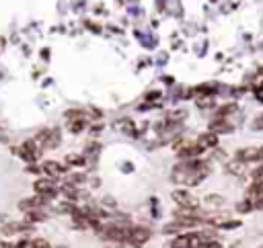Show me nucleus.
Segmentation results:
<instances>
[{"instance_id": "nucleus-15", "label": "nucleus", "mask_w": 263, "mask_h": 248, "mask_svg": "<svg viewBox=\"0 0 263 248\" xmlns=\"http://www.w3.org/2000/svg\"><path fill=\"white\" fill-rule=\"evenodd\" d=\"M27 248H51V244L45 238H35V240H29Z\"/></svg>"}, {"instance_id": "nucleus-6", "label": "nucleus", "mask_w": 263, "mask_h": 248, "mask_svg": "<svg viewBox=\"0 0 263 248\" xmlns=\"http://www.w3.org/2000/svg\"><path fill=\"white\" fill-rule=\"evenodd\" d=\"M18 156H21L25 162L33 164V162H37V158L41 156V150H39V146H37L33 139H27L25 143H21V148H18Z\"/></svg>"}, {"instance_id": "nucleus-13", "label": "nucleus", "mask_w": 263, "mask_h": 248, "mask_svg": "<svg viewBox=\"0 0 263 248\" xmlns=\"http://www.w3.org/2000/svg\"><path fill=\"white\" fill-rule=\"evenodd\" d=\"M86 160H84V156L82 154H68L66 156V164H70V166H82Z\"/></svg>"}, {"instance_id": "nucleus-19", "label": "nucleus", "mask_w": 263, "mask_h": 248, "mask_svg": "<svg viewBox=\"0 0 263 248\" xmlns=\"http://www.w3.org/2000/svg\"><path fill=\"white\" fill-rule=\"evenodd\" d=\"M253 92H255V98H257L259 102H263V82H261V84H257Z\"/></svg>"}, {"instance_id": "nucleus-3", "label": "nucleus", "mask_w": 263, "mask_h": 248, "mask_svg": "<svg viewBox=\"0 0 263 248\" xmlns=\"http://www.w3.org/2000/svg\"><path fill=\"white\" fill-rule=\"evenodd\" d=\"M201 244H203L201 234H195V232L179 234V236L173 240V248H201Z\"/></svg>"}, {"instance_id": "nucleus-16", "label": "nucleus", "mask_w": 263, "mask_h": 248, "mask_svg": "<svg viewBox=\"0 0 263 248\" xmlns=\"http://www.w3.org/2000/svg\"><path fill=\"white\" fill-rule=\"evenodd\" d=\"M205 203H208L210 207H220V205H224V199H222L220 195H208V197H205Z\"/></svg>"}, {"instance_id": "nucleus-20", "label": "nucleus", "mask_w": 263, "mask_h": 248, "mask_svg": "<svg viewBox=\"0 0 263 248\" xmlns=\"http://www.w3.org/2000/svg\"><path fill=\"white\" fill-rule=\"evenodd\" d=\"M253 129H263V115H259V117L253 121Z\"/></svg>"}, {"instance_id": "nucleus-17", "label": "nucleus", "mask_w": 263, "mask_h": 248, "mask_svg": "<svg viewBox=\"0 0 263 248\" xmlns=\"http://www.w3.org/2000/svg\"><path fill=\"white\" fill-rule=\"evenodd\" d=\"M253 180H255V182H263V164H259V166L253 170Z\"/></svg>"}, {"instance_id": "nucleus-2", "label": "nucleus", "mask_w": 263, "mask_h": 248, "mask_svg": "<svg viewBox=\"0 0 263 248\" xmlns=\"http://www.w3.org/2000/svg\"><path fill=\"white\" fill-rule=\"evenodd\" d=\"M150 240V230L144 228V225H134V228H127V236H125V242L134 248H142L146 242Z\"/></svg>"}, {"instance_id": "nucleus-9", "label": "nucleus", "mask_w": 263, "mask_h": 248, "mask_svg": "<svg viewBox=\"0 0 263 248\" xmlns=\"http://www.w3.org/2000/svg\"><path fill=\"white\" fill-rule=\"evenodd\" d=\"M210 129H212V133H226V131H232V125L224 117H216L210 123Z\"/></svg>"}, {"instance_id": "nucleus-1", "label": "nucleus", "mask_w": 263, "mask_h": 248, "mask_svg": "<svg viewBox=\"0 0 263 248\" xmlns=\"http://www.w3.org/2000/svg\"><path fill=\"white\" fill-rule=\"evenodd\" d=\"M33 141L39 146V150H53V148H58V146H60L62 135H60V129L47 127V129H41V131L35 135V139H33Z\"/></svg>"}, {"instance_id": "nucleus-8", "label": "nucleus", "mask_w": 263, "mask_h": 248, "mask_svg": "<svg viewBox=\"0 0 263 248\" xmlns=\"http://www.w3.org/2000/svg\"><path fill=\"white\" fill-rule=\"evenodd\" d=\"M236 160L242 162V164L255 162V160H259V150L257 148H242V150L236 152Z\"/></svg>"}, {"instance_id": "nucleus-7", "label": "nucleus", "mask_w": 263, "mask_h": 248, "mask_svg": "<svg viewBox=\"0 0 263 248\" xmlns=\"http://www.w3.org/2000/svg\"><path fill=\"white\" fill-rule=\"evenodd\" d=\"M41 170L47 174V176H62V174H66V170H68V166L66 164H62V162H55V160H45L43 164H41Z\"/></svg>"}, {"instance_id": "nucleus-14", "label": "nucleus", "mask_w": 263, "mask_h": 248, "mask_svg": "<svg viewBox=\"0 0 263 248\" xmlns=\"http://www.w3.org/2000/svg\"><path fill=\"white\" fill-rule=\"evenodd\" d=\"M228 172H232V174L240 176V174L245 172V164H242V162H238V160H234V162H230V164H228Z\"/></svg>"}, {"instance_id": "nucleus-4", "label": "nucleus", "mask_w": 263, "mask_h": 248, "mask_svg": "<svg viewBox=\"0 0 263 248\" xmlns=\"http://www.w3.org/2000/svg\"><path fill=\"white\" fill-rule=\"evenodd\" d=\"M33 189L43 199H53L58 195V184L51 178H39V180H35L33 182Z\"/></svg>"}, {"instance_id": "nucleus-5", "label": "nucleus", "mask_w": 263, "mask_h": 248, "mask_svg": "<svg viewBox=\"0 0 263 248\" xmlns=\"http://www.w3.org/2000/svg\"><path fill=\"white\" fill-rule=\"evenodd\" d=\"M173 199H175L177 205H181V209H197V205H199V201H197L187 189H177V191H173Z\"/></svg>"}, {"instance_id": "nucleus-10", "label": "nucleus", "mask_w": 263, "mask_h": 248, "mask_svg": "<svg viewBox=\"0 0 263 248\" xmlns=\"http://www.w3.org/2000/svg\"><path fill=\"white\" fill-rule=\"evenodd\" d=\"M45 219H47V213L43 209H35V211L25 213V223L27 225H33V223H39V221H45Z\"/></svg>"}, {"instance_id": "nucleus-11", "label": "nucleus", "mask_w": 263, "mask_h": 248, "mask_svg": "<svg viewBox=\"0 0 263 248\" xmlns=\"http://www.w3.org/2000/svg\"><path fill=\"white\" fill-rule=\"evenodd\" d=\"M197 143H199L203 150H205V148H214V146L218 143V135H216V133H203V135H199Z\"/></svg>"}, {"instance_id": "nucleus-18", "label": "nucleus", "mask_w": 263, "mask_h": 248, "mask_svg": "<svg viewBox=\"0 0 263 248\" xmlns=\"http://www.w3.org/2000/svg\"><path fill=\"white\" fill-rule=\"evenodd\" d=\"M236 209H238L240 213H247V211H251V209H253V203H251V201H242V203H238V205H236Z\"/></svg>"}, {"instance_id": "nucleus-12", "label": "nucleus", "mask_w": 263, "mask_h": 248, "mask_svg": "<svg viewBox=\"0 0 263 248\" xmlns=\"http://www.w3.org/2000/svg\"><path fill=\"white\" fill-rule=\"evenodd\" d=\"M84 127H86V119H70L68 121V129L72 133H80Z\"/></svg>"}, {"instance_id": "nucleus-21", "label": "nucleus", "mask_w": 263, "mask_h": 248, "mask_svg": "<svg viewBox=\"0 0 263 248\" xmlns=\"http://www.w3.org/2000/svg\"><path fill=\"white\" fill-rule=\"evenodd\" d=\"M257 150H259V160H263V146H261V148H257Z\"/></svg>"}]
</instances>
